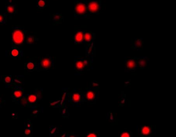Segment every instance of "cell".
<instances>
[{
	"instance_id": "16",
	"label": "cell",
	"mask_w": 176,
	"mask_h": 137,
	"mask_svg": "<svg viewBox=\"0 0 176 137\" xmlns=\"http://www.w3.org/2000/svg\"><path fill=\"white\" fill-rule=\"evenodd\" d=\"M26 68L30 70H34L35 68V63L32 61H29L26 63Z\"/></svg>"
},
{
	"instance_id": "18",
	"label": "cell",
	"mask_w": 176,
	"mask_h": 137,
	"mask_svg": "<svg viewBox=\"0 0 176 137\" xmlns=\"http://www.w3.org/2000/svg\"><path fill=\"white\" fill-rule=\"evenodd\" d=\"M27 100L30 103H34L37 101V97L34 94L30 95L28 97Z\"/></svg>"
},
{
	"instance_id": "4",
	"label": "cell",
	"mask_w": 176,
	"mask_h": 137,
	"mask_svg": "<svg viewBox=\"0 0 176 137\" xmlns=\"http://www.w3.org/2000/svg\"><path fill=\"white\" fill-rule=\"evenodd\" d=\"M5 10L8 14H15L17 12V5L12 2L11 0L7 1L6 3Z\"/></svg>"
},
{
	"instance_id": "8",
	"label": "cell",
	"mask_w": 176,
	"mask_h": 137,
	"mask_svg": "<svg viewBox=\"0 0 176 137\" xmlns=\"http://www.w3.org/2000/svg\"><path fill=\"white\" fill-rule=\"evenodd\" d=\"M88 64V61L85 60H79L75 62L76 69L78 70H83Z\"/></svg>"
},
{
	"instance_id": "3",
	"label": "cell",
	"mask_w": 176,
	"mask_h": 137,
	"mask_svg": "<svg viewBox=\"0 0 176 137\" xmlns=\"http://www.w3.org/2000/svg\"><path fill=\"white\" fill-rule=\"evenodd\" d=\"M87 5V10L89 14H97L100 12L101 1H88L86 2Z\"/></svg>"
},
{
	"instance_id": "20",
	"label": "cell",
	"mask_w": 176,
	"mask_h": 137,
	"mask_svg": "<svg viewBox=\"0 0 176 137\" xmlns=\"http://www.w3.org/2000/svg\"><path fill=\"white\" fill-rule=\"evenodd\" d=\"M81 99V96L79 93H74L72 95V100L75 102H78Z\"/></svg>"
},
{
	"instance_id": "19",
	"label": "cell",
	"mask_w": 176,
	"mask_h": 137,
	"mask_svg": "<svg viewBox=\"0 0 176 137\" xmlns=\"http://www.w3.org/2000/svg\"><path fill=\"white\" fill-rule=\"evenodd\" d=\"M11 54V56L14 57L18 56L19 54V50L18 48L14 47L12 49Z\"/></svg>"
},
{
	"instance_id": "14",
	"label": "cell",
	"mask_w": 176,
	"mask_h": 137,
	"mask_svg": "<svg viewBox=\"0 0 176 137\" xmlns=\"http://www.w3.org/2000/svg\"><path fill=\"white\" fill-rule=\"evenodd\" d=\"M86 98L88 101H91L93 100L96 97L95 93L92 91H88L86 93Z\"/></svg>"
},
{
	"instance_id": "6",
	"label": "cell",
	"mask_w": 176,
	"mask_h": 137,
	"mask_svg": "<svg viewBox=\"0 0 176 137\" xmlns=\"http://www.w3.org/2000/svg\"><path fill=\"white\" fill-rule=\"evenodd\" d=\"M52 65V60L50 58L46 57L42 59L40 61V68L42 70H47Z\"/></svg>"
},
{
	"instance_id": "17",
	"label": "cell",
	"mask_w": 176,
	"mask_h": 137,
	"mask_svg": "<svg viewBox=\"0 0 176 137\" xmlns=\"http://www.w3.org/2000/svg\"><path fill=\"white\" fill-rule=\"evenodd\" d=\"M137 65L139 66L140 68H144L146 65V61L144 59H141L139 60L138 61H136Z\"/></svg>"
},
{
	"instance_id": "24",
	"label": "cell",
	"mask_w": 176,
	"mask_h": 137,
	"mask_svg": "<svg viewBox=\"0 0 176 137\" xmlns=\"http://www.w3.org/2000/svg\"><path fill=\"white\" fill-rule=\"evenodd\" d=\"M30 132H31V130L29 129H26L25 131V134H26V135H29V134H30Z\"/></svg>"
},
{
	"instance_id": "13",
	"label": "cell",
	"mask_w": 176,
	"mask_h": 137,
	"mask_svg": "<svg viewBox=\"0 0 176 137\" xmlns=\"http://www.w3.org/2000/svg\"><path fill=\"white\" fill-rule=\"evenodd\" d=\"M22 91L19 89H16L13 92V97L14 98H21L22 96Z\"/></svg>"
},
{
	"instance_id": "9",
	"label": "cell",
	"mask_w": 176,
	"mask_h": 137,
	"mask_svg": "<svg viewBox=\"0 0 176 137\" xmlns=\"http://www.w3.org/2000/svg\"><path fill=\"white\" fill-rule=\"evenodd\" d=\"M141 134L144 136H148L152 134V130L151 127L149 126H143L141 129Z\"/></svg>"
},
{
	"instance_id": "10",
	"label": "cell",
	"mask_w": 176,
	"mask_h": 137,
	"mask_svg": "<svg viewBox=\"0 0 176 137\" xmlns=\"http://www.w3.org/2000/svg\"><path fill=\"white\" fill-rule=\"evenodd\" d=\"M38 39L35 35H32L31 34H27L26 36V39H25V42L27 44H33L35 42L37 41Z\"/></svg>"
},
{
	"instance_id": "2",
	"label": "cell",
	"mask_w": 176,
	"mask_h": 137,
	"mask_svg": "<svg viewBox=\"0 0 176 137\" xmlns=\"http://www.w3.org/2000/svg\"><path fill=\"white\" fill-rule=\"evenodd\" d=\"M27 32V30H24L22 27H15L13 28L11 41L13 45L23 44L25 42V36Z\"/></svg>"
},
{
	"instance_id": "1",
	"label": "cell",
	"mask_w": 176,
	"mask_h": 137,
	"mask_svg": "<svg viewBox=\"0 0 176 137\" xmlns=\"http://www.w3.org/2000/svg\"><path fill=\"white\" fill-rule=\"evenodd\" d=\"M74 14L75 17L84 19L88 17L89 14L87 10V5L85 1H75L74 4Z\"/></svg>"
},
{
	"instance_id": "15",
	"label": "cell",
	"mask_w": 176,
	"mask_h": 137,
	"mask_svg": "<svg viewBox=\"0 0 176 137\" xmlns=\"http://www.w3.org/2000/svg\"><path fill=\"white\" fill-rule=\"evenodd\" d=\"M7 19V14L0 13V24H6Z\"/></svg>"
},
{
	"instance_id": "23",
	"label": "cell",
	"mask_w": 176,
	"mask_h": 137,
	"mask_svg": "<svg viewBox=\"0 0 176 137\" xmlns=\"http://www.w3.org/2000/svg\"><path fill=\"white\" fill-rule=\"evenodd\" d=\"M87 136L88 137H97V135L96 134L94 133H91L88 134Z\"/></svg>"
},
{
	"instance_id": "21",
	"label": "cell",
	"mask_w": 176,
	"mask_h": 137,
	"mask_svg": "<svg viewBox=\"0 0 176 137\" xmlns=\"http://www.w3.org/2000/svg\"><path fill=\"white\" fill-rule=\"evenodd\" d=\"M4 82L6 84H10L11 82V79L10 76H6L4 79Z\"/></svg>"
},
{
	"instance_id": "22",
	"label": "cell",
	"mask_w": 176,
	"mask_h": 137,
	"mask_svg": "<svg viewBox=\"0 0 176 137\" xmlns=\"http://www.w3.org/2000/svg\"><path fill=\"white\" fill-rule=\"evenodd\" d=\"M131 136V134L127 131L123 132L120 135V137H130Z\"/></svg>"
},
{
	"instance_id": "7",
	"label": "cell",
	"mask_w": 176,
	"mask_h": 137,
	"mask_svg": "<svg viewBox=\"0 0 176 137\" xmlns=\"http://www.w3.org/2000/svg\"><path fill=\"white\" fill-rule=\"evenodd\" d=\"M52 20L53 25L62 24L63 21V17L61 14L54 13L52 14Z\"/></svg>"
},
{
	"instance_id": "5",
	"label": "cell",
	"mask_w": 176,
	"mask_h": 137,
	"mask_svg": "<svg viewBox=\"0 0 176 137\" xmlns=\"http://www.w3.org/2000/svg\"><path fill=\"white\" fill-rule=\"evenodd\" d=\"M85 33V32L82 30L76 31L72 39L75 44H82L83 43Z\"/></svg>"
},
{
	"instance_id": "12",
	"label": "cell",
	"mask_w": 176,
	"mask_h": 137,
	"mask_svg": "<svg viewBox=\"0 0 176 137\" xmlns=\"http://www.w3.org/2000/svg\"><path fill=\"white\" fill-rule=\"evenodd\" d=\"M47 1L46 0H37V6L40 9H44L46 7Z\"/></svg>"
},
{
	"instance_id": "11",
	"label": "cell",
	"mask_w": 176,
	"mask_h": 137,
	"mask_svg": "<svg viewBox=\"0 0 176 137\" xmlns=\"http://www.w3.org/2000/svg\"><path fill=\"white\" fill-rule=\"evenodd\" d=\"M126 66L129 70H133L136 68L137 66V62L134 59H130L126 62Z\"/></svg>"
}]
</instances>
